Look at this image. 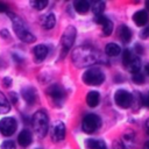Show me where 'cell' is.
Listing matches in <instances>:
<instances>
[{
    "label": "cell",
    "instance_id": "2",
    "mask_svg": "<svg viewBox=\"0 0 149 149\" xmlns=\"http://www.w3.org/2000/svg\"><path fill=\"white\" fill-rule=\"evenodd\" d=\"M8 15L10 16L12 19V22H13V27H14V30H15V34L17 35V37L26 42V43H31L35 41V36L29 31V29L27 28L26 23L23 22V20L21 17H19L17 15L15 14H12V13H8Z\"/></svg>",
    "mask_w": 149,
    "mask_h": 149
},
{
    "label": "cell",
    "instance_id": "14",
    "mask_svg": "<svg viewBox=\"0 0 149 149\" xmlns=\"http://www.w3.org/2000/svg\"><path fill=\"white\" fill-rule=\"evenodd\" d=\"M17 141H19V144L22 146V147H28L30 143H31V133L28 130V129H23L19 136H17Z\"/></svg>",
    "mask_w": 149,
    "mask_h": 149
},
{
    "label": "cell",
    "instance_id": "32",
    "mask_svg": "<svg viewBox=\"0 0 149 149\" xmlns=\"http://www.w3.org/2000/svg\"><path fill=\"white\" fill-rule=\"evenodd\" d=\"M5 35H6L7 37H8V36H9L8 31H7V30H1V36H5Z\"/></svg>",
    "mask_w": 149,
    "mask_h": 149
},
{
    "label": "cell",
    "instance_id": "5",
    "mask_svg": "<svg viewBox=\"0 0 149 149\" xmlns=\"http://www.w3.org/2000/svg\"><path fill=\"white\" fill-rule=\"evenodd\" d=\"M76 28L72 26H69L65 31L62 35V40H61V58H63L68 51L70 50V48L73 45L74 38H76Z\"/></svg>",
    "mask_w": 149,
    "mask_h": 149
},
{
    "label": "cell",
    "instance_id": "38",
    "mask_svg": "<svg viewBox=\"0 0 149 149\" xmlns=\"http://www.w3.org/2000/svg\"><path fill=\"white\" fill-rule=\"evenodd\" d=\"M146 7H147V9L149 10V0H148V1H146Z\"/></svg>",
    "mask_w": 149,
    "mask_h": 149
},
{
    "label": "cell",
    "instance_id": "28",
    "mask_svg": "<svg viewBox=\"0 0 149 149\" xmlns=\"http://www.w3.org/2000/svg\"><path fill=\"white\" fill-rule=\"evenodd\" d=\"M0 148H1V149H16V148H15V143H14V141H12V140L3 141V142L1 143V146H0Z\"/></svg>",
    "mask_w": 149,
    "mask_h": 149
},
{
    "label": "cell",
    "instance_id": "12",
    "mask_svg": "<svg viewBox=\"0 0 149 149\" xmlns=\"http://www.w3.org/2000/svg\"><path fill=\"white\" fill-rule=\"evenodd\" d=\"M22 97H23V99H24L29 105H33V104L36 101V98H37L35 88H34V87H30V86L24 87V88L22 90Z\"/></svg>",
    "mask_w": 149,
    "mask_h": 149
},
{
    "label": "cell",
    "instance_id": "25",
    "mask_svg": "<svg viewBox=\"0 0 149 149\" xmlns=\"http://www.w3.org/2000/svg\"><path fill=\"white\" fill-rule=\"evenodd\" d=\"M31 7L37 9V10H42L43 8H45L48 6V1L47 0H33L30 2Z\"/></svg>",
    "mask_w": 149,
    "mask_h": 149
},
{
    "label": "cell",
    "instance_id": "39",
    "mask_svg": "<svg viewBox=\"0 0 149 149\" xmlns=\"http://www.w3.org/2000/svg\"><path fill=\"white\" fill-rule=\"evenodd\" d=\"M148 95H149V94H148Z\"/></svg>",
    "mask_w": 149,
    "mask_h": 149
},
{
    "label": "cell",
    "instance_id": "34",
    "mask_svg": "<svg viewBox=\"0 0 149 149\" xmlns=\"http://www.w3.org/2000/svg\"><path fill=\"white\" fill-rule=\"evenodd\" d=\"M146 129H147V133L149 134V119H148L147 122H146Z\"/></svg>",
    "mask_w": 149,
    "mask_h": 149
},
{
    "label": "cell",
    "instance_id": "23",
    "mask_svg": "<svg viewBox=\"0 0 149 149\" xmlns=\"http://www.w3.org/2000/svg\"><path fill=\"white\" fill-rule=\"evenodd\" d=\"M105 9V2L104 1H95L92 6V12L95 16L102 15V12Z\"/></svg>",
    "mask_w": 149,
    "mask_h": 149
},
{
    "label": "cell",
    "instance_id": "17",
    "mask_svg": "<svg viewBox=\"0 0 149 149\" xmlns=\"http://www.w3.org/2000/svg\"><path fill=\"white\" fill-rule=\"evenodd\" d=\"M126 69H127L129 72H132V73L139 72L140 69H141V59H140V57L133 56L132 59H130V62H129L128 65L126 66Z\"/></svg>",
    "mask_w": 149,
    "mask_h": 149
},
{
    "label": "cell",
    "instance_id": "20",
    "mask_svg": "<svg viewBox=\"0 0 149 149\" xmlns=\"http://www.w3.org/2000/svg\"><path fill=\"white\" fill-rule=\"evenodd\" d=\"M73 6H74V9L77 10V13H79V14H85L90 9V2L88 1L78 0V1H74Z\"/></svg>",
    "mask_w": 149,
    "mask_h": 149
},
{
    "label": "cell",
    "instance_id": "9",
    "mask_svg": "<svg viewBox=\"0 0 149 149\" xmlns=\"http://www.w3.org/2000/svg\"><path fill=\"white\" fill-rule=\"evenodd\" d=\"M47 94L55 101V102H62L64 97H65V91L64 88L58 85V84H52L47 88Z\"/></svg>",
    "mask_w": 149,
    "mask_h": 149
},
{
    "label": "cell",
    "instance_id": "7",
    "mask_svg": "<svg viewBox=\"0 0 149 149\" xmlns=\"http://www.w3.org/2000/svg\"><path fill=\"white\" fill-rule=\"evenodd\" d=\"M115 104L121 108H128L133 105V94L126 90H118L114 94Z\"/></svg>",
    "mask_w": 149,
    "mask_h": 149
},
{
    "label": "cell",
    "instance_id": "3",
    "mask_svg": "<svg viewBox=\"0 0 149 149\" xmlns=\"http://www.w3.org/2000/svg\"><path fill=\"white\" fill-rule=\"evenodd\" d=\"M31 122H33V128H34L36 135L38 137H44L47 135L48 127H49V118H48L47 112L44 109L37 111L33 115Z\"/></svg>",
    "mask_w": 149,
    "mask_h": 149
},
{
    "label": "cell",
    "instance_id": "37",
    "mask_svg": "<svg viewBox=\"0 0 149 149\" xmlns=\"http://www.w3.org/2000/svg\"><path fill=\"white\" fill-rule=\"evenodd\" d=\"M146 72L149 74V64H147V65H146Z\"/></svg>",
    "mask_w": 149,
    "mask_h": 149
},
{
    "label": "cell",
    "instance_id": "29",
    "mask_svg": "<svg viewBox=\"0 0 149 149\" xmlns=\"http://www.w3.org/2000/svg\"><path fill=\"white\" fill-rule=\"evenodd\" d=\"M140 36H141V38H143V40L149 38V27H147V28L142 29V31H141Z\"/></svg>",
    "mask_w": 149,
    "mask_h": 149
},
{
    "label": "cell",
    "instance_id": "1",
    "mask_svg": "<svg viewBox=\"0 0 149 149\" xmlns=\"http://www.w3.org/2000/svg\"><path fill=\"white\" fill-rule=\"evenodd\" d=\"M105 57L100 51L94 49L93 47L87 45H80L76 48L72 52V63L77 68H84V66H91L93 64L104 63Z\"/></svg>",
    "mask_w": 149,
    "mask_h": 149
},
{
    "label": "cell",
    "instance_id": "35",
    "mask_svg": "<svg viewBox=\"0 0 149 149\" xmlns=\"http://www.w3.org/2000/svg\"><path fill=\"white\" fill-rule=\"evenodd\" d=\"M10 95H12V100H13V101H16V95H15V93H10Z\"/></svg>",
    "mask_w": 149,
    "mask_h": 149
},
{
    "label": "cell",
    "instance_id": "26",
    "mask_svg": "<svg viewBox=\"0 0 149 149\" xmlns=\"http://www.w3.org/2000/svg\"><path fill=\"white\" fill-rule=\"evenodd\" d=\"M132 79H133V81L134 83H136V84H143L144 83V76L141 73V72H136V73H133V76H132Z\"/></svg>",
    "mask_w": 149,
    "mask_h": 149
},
{
    "label": "cell",
    "instance_id": "21",
    "mask_svg": "<svg viewBox=\"0 0 149 149\" xmlns=\"http://www.w3.org/2000/svg\"><path fill=\"white\" fill-rule=\"evenodd\" d=\"M121 51V48L116 44V43H108L106 44L105 47V52L108 55V56H118Z\"/></svg>",
    "mask_w": 149,
    "mask_h": 149
},
{
    "label": "cell",
    "instance_id": "16",
    "mask_svg": "<svg viewBox=\"0 0 149 149\" xmlns=\"http://www.w3.org/2000/svg\"><path fill=\"white\" fill-rule=\"evenodd\" d=\"M85 146L88 149H107L106 143L102 140H94V139H87L85 141Z\"/></svg>",
    "mask_w": 149,
    "mask_h": 149
},
{
    "label": "cell",
    "instance_id": "8",
    "mask_svg": "<svg viewBox=\"0 0 149 149\" xmlns=\"http://www.w3.org/2000/svg\"><path fill=\"white\" fill-rule=\"evenodd\" d=\"M17 123L14 118H3L0 120V133L5 136H10L16 130Z\"/></svg>",
    "mask_w": 149,
    "mask_h": 149
},
{
    "label": "cell",
    "instance_id": "15",
    "mask_svg": "<svg viewBox=\"0 0 149 149\" xmlns=\"http://www.w3.org/2000/svg\"><path fill=\"white\" fill-rule=\"evenodd\" d=\"M133 20L136 26H144L148 22V13L146 10H139L133 15Z\"/></svg>",
    "mask_w": 149,
    "mask_h": 149
},
{
    "label": "cell",
    "instance_id": "27",
    "mask_svg": "<svg viewBox=\"0 0 149 149\" xmlns=\"http://www.w3.org/2000/svg\"><path fill=\"white\" fill-rule=\"evenodd\" d=\"M132 57H133V55H132V52L129 50H125L123 51V54H122V63H123L125 66L128 65V63L130 62Z\"/></svg>",
    "mask_w": 149,
    "mask_h": 149
},
{
    "label": "cell",
    "instance_id": "24",
    "mask_svg": "<svg viewBox=\"0 0 149 149\" xmlns=\"http://www.w3.org/2000/svg\"><path fill=\"white\" fill-rule=\"evenodd\" d=\"M112 31H113V22L111 20L106 19L105 22L102 23V33L105 36H108L112 34Z\"/></svg>",
    "mask_w": 149,
    "mask_h": 149
},
{
    "label": "cell",
    "instance_id": "13",
    "mask_svg": "<svg viewBox=\"0 0 149 149\" xmlns=\"http://www.w3.org/2000/svg\"><path fill=\"white\" fill-rule=\"evenodd\" d=\"M56 23V17L52 13H49V14H45L41 17V24L44 29H51L54 28Z\"/></svg>",
    "mask_w": 149,
    "mask_h": 149
},
{
    "label": "cell",
    "instance_id": "31",
    "mask_svg": "<svg viewBox=\"0 0 149 149\" xmlns=\"http://www.w3.org/2000/svg\"><path fill=\"white\" fill-rule=\"evenodd\" d=\"M6 10H7V6H6L5 3L0 2V13H2V12H6Z\"/></svg>",
    "mask_w": 149,
    "mask_h": 149
},
{
    "label": "cell",
    "instance_id": "30",
    "mask_svg": "<svg viewBox=\"0 0 149 149\" xmlns=\"http://www.w3.org/2000/svg\"><path fill=\"white\" fill-rule=\"evenodd\" d=\"M135 50H136L137 54H143V48L140 44H135Z\"/></svg>",
    "mask_w": 149,
    "mask_h": 149
},
{
    "label": "cell",
    "instance_id": "11",
    "mask_svg": "<svg viewBox=\"0 0 149 149\" xmlns=\"http://www.w3.org/2000/svg\"><path fill=\"white\" fill-rule=\"evenodd\" d=\"M33 52H34V56H35V61L36 62H42L45 59L49 50H48V47L44 45V44H38L36 47H34L33 49Z\"/></svg>",
    "mask_w": 149,
    "mask_h": 149
},
{
    "label": "cell",
    "instance_id": "18",
    "mask_svg": "<svg viewBox=\"0 0 149 149\" xmlns=\"http://www.w3.org/2000/svg\"><path fill=\"white\" fill-rule=\"evenodd\" d=\"M99 100H100V95H99V92L97 91H91L88 92L87 97H86V102L90 107H95L98 104H99Z\"/></svg>",
    "mask_w": 149,
    "mask_h": 149
},
{
    "label": "cell",
    "instance_id": "22",
    "mask_svg": "<svg viewBox=\"0 0 149 149\" xmlns=\"http://www.w3.org/2000/svg\"><path fill=\"white\" fill-rule=\"evenodd\" d=\"M10 109V105L2 92H0V113H8Z\"/></svg>",
    "mask_w": 149,
    "mask_h": 149
},
{
    "label": "cell",
    "instance_id": "10",
    "mask_svg": "<svg viewBox=\"0 0 149 149\" xmlns=\"http://www.w3.org/2000/svg\"><path fill=\"white\" fill-rule=\"evenodd\" d=\"M65 125L61 121H57L54 127H52V130H51V139L54 142H59L62 141L64 137H65Z\"/></svg>",
    "mask_w": 149,
    "mask_h": 149
},
{
    "label": "cell",
    "instance_id": "4",
    "mask_svg": "<svg viewBox=\"0 0 149 149\" xmlns=\"http://www.w3.org/2000/svg\"><path fill=\"white\" fill-rule=\"evenodd\" d=\"M83 81L90 86H98L104 83L105 74L99 68H90L83 74Z\"/></svg>",
    "mask_w": 149,
    "mask_h": 149
},
{
    "label": "cell",
    "instance_id": "19",
    "mask_svg": "<svg viewBox=\"0 0 149 149\" xmlns=\"http://www.w3.org/2000/svg\"><path fill=\"white\" fill-rule=\"evenodd\" d=\"M119 35H120V40H121L123 43H128V42H130V40H132V31H130V29H129L127 26H125V24L120 27Z\"/></svg>",
    "mask_w": 149,
    "mask_h": 149
},
{
    "label": "cell",
    "instance_id": "33",
    "mask_svg": "<svg viewBox=\"0 0 149 149\" xmlns=\"http://www.w3.org/2000/svg\"><path fill=\"white\" fill-rule=\"evenodd\" d=\"M5 83H6V86H9V85H10V80H9V79H7V78H6V79H3V84H5Z\"/></svg>",
    "mask_w": 149,
    "mask_h": 149
},
{
    "label": "cell",
    "instance_id": "6",
    "mask_svg": "<svg viewBox=\"0 0 149 149\" xmlns=\"http://www.w3.org/2000/svg\"><path fill=\"white\" fill-rule=\"evenodd\" d=\"M100 125H101L100 118L93 113H90V114H86L84 116L81 128L86 134H92L100 127Z\"/></svg>",
    "mask_w": 149,
    "mask_h": 149
},
{
    "label": "cell",
    "instance_id": "36",
    "mask_svg": "<svg viewBox=\"0 0 149 149\" xmlns=\"http://www.w3.org/2000/svg\"><path fill=\"white\" fill-rule=\"evenodd\" d=\"M144 149H149V141H147L144 143Z\"/></svg>",
    "mask_w": 149,
    "mask_h": 149
}]
</instances>
